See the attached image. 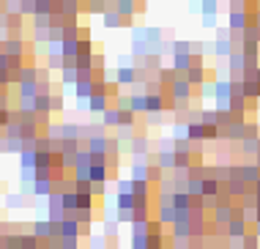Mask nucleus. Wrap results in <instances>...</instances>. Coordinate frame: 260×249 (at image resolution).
Here are the masks:
<instances>
[{
    "mask_svg": "<svg viewBox=\"0 0 260 249\" xmlns=\"http://www.w3.org/2000/svg\"><path fill=\"white\" fill-rule=\"evenodd\" d=\"M33 236H36L41 244H47V241L55 236V225H52V219H36V222H33Z\"/></svg>",
    "mask_w": 260,
    "mask_h": 249,
    "instance_id": "1",
    "label": "nucleus"
},
{
    "mask_svg": "<svg viewBox=\"0 0 260 249\" xmlns=\"http://www.w3.org/2000/svg\"><path fill=\"white\" fill-rule=\"evenodd\" d=\"M167 96H173V99H178V102H189V96H192V82L186 80H175L173 82V88H167Z\"/></svg>",
    "mask_w": 260,
    "mask_h": 249,
    "instance_id": "2",
    "label": "nucleus"
},
{
    "mask_svg": "<svg viewBox=\"0 0 260 249\" xmlns=\"http://www.w3.org/2000/svg\"><path fill=\"white\" fill-rule=\"evenodd\" d=\"M228 236L230 241H241L244 236H247V219L244 216H233L228 222Z\"/></svg>",
    "mask_w": 260,
    "mask_h": 249,
    "instance_id": "3",
    "label": "nucleus"
},
{
    "mask_svg": "<svg viewBox=\"0 0 260 249\" xmlns=\"http://www.w3.org/2000/svg\"><path fill=\"white\" fill-rule=\"evenodd\" d=\"M93 94H96V82H93V80H77V82H74V96H77V102H88Z\"/></svg>",
    "mask_w": 260,
    "mask_h": 249,
    "instance_id": "4",
    "label": "nucleus"
},
{
    "mask_svg": "<svg viewBox=\"0 0 260 249\" xmlns=\"http://www.w3.org/2000/svg\"><path fill=\"white\" fill-rule=\"evenodd\" d=\"M3 52L9 55V58H22L25 55V44L19 36H9V39L3 41Z\"/></svg>",
    "mask_w": 260,
    "mask_h": 249,
    "instance_id": "5",
    "label": "nucleus"
},
{
    "mask_svg": "<svg viewBox=\"0 0 260 249\" xmlns=\"http://www.w3.org/2000/svg\"><path fill=\"white\" fill-rule=\"evenodd\" d=\"M110 107V96L104 90H96L93 96L88 99V112H104Z\"/></svg>",
    "mask_w": 260,
    "mask_h": 249,
    "instance_id": "6",
    "label": "nucleus"
},
{
    "mask_svg": "<svg viewBox=\"0 0 260 249\" xmlns=\"http://www.w3.org/2000/svg\"><path fill=\"white\" fill-rule=\"evenodd\" d=\"M137 205V197L132 195V192H118L115 195V208L118 211H135Z\"/></svg>",
    "mask_w": 260,
    "mask_h": 249,
    "instance_id": "7",
    "label": "nucleus"
},
{
    "mask_svg": "<svg viewBox=\"0 0 260 249\" xmlns=\"http://www.w3.org/2000/svg\"><path fill=\"white\" fill-rule=\"evenodd\" d=\"M55 192V181L52 178H39V181H33V195L36 197H50Z\"/></svg>",
    "mask_w": 260,
    "mask_h": 249,
    "instance_id": "8",
    "label": "nucleus"
},
{
    "mask_svg": "<svg viewBox=\"0 0 260 249\" xmlns=\"http://www.w3.org/2000/svg\"><path fill=\"white\" fill-rule=\"evenodd\" d=\"M107 178H110V167L107 165H99V162L90 165V183H107Z\"/></svg>",
    "mask_w": 260,
    "mask_h": 249,
    "instance_id": "9",
    "label": "nucleus"
},
{
    "mask_svg": "<svg viewBox=\"0 0 260 249\" xmlns=\"http://www.w3.org/2000/svg\"><path fill=\"white\" fill-rule=\"evenodd\" d=\"M102 19H104V27H121V25H129L126 19L118 14V9H107L102 14Z\"/></svg>",
    "mask_w": 260,
    "mask_h": 249,
    "instance_id": "10",
    "label": "nucleus"
},
{
    "mask_svg": "<svg viewBox=\"0 0 260 249\" xmlns=\"http://www.w3.org/2000/svg\"><path fill=\"white\" fill-rule=\"evenodd\" d=\"M186 140H206V126H203V120H192V123L186 126Z\"/></svg>",
    "mask_w": 260,
    "mask_h": 249,
    "instance_id": "11",
    "label": "nucleus"
},
{
    "mask_svg": "<svg viewBox=\"0 0 260 249\" xmlns=\"http://www.w3.org/2000/svg\"><path fill=\"white\" fill-rule=\"evenodd\" d=\"M189 66H192V52H175L173 55V69L175 71H189Z\"/></svg>",
    "mask_w": 260,
    "mask_h": 249,
    "instance_id": "12",
    "label": "nucleus"
},
{
    "mask_svg": "<svg viewBox=\"0 0 260 249\" xmlns=\"http://www.w3.org/2000/svg\"><path fill=\"white\" fill-rule=\"evenodd\" d=\"M129 110L132 112H148V94L129 96Z\"/></svg>",
    "mask_w": 260,
    "mask_h": 249,
    "instance_id": "13",
    "label": "nucleus"
},
{
    "mask_svg": "<svg viewBox=\"0 0 260 249\" xmlns=\"http://www.w3.org/2000/svg\"><path fill=\"white\" fill-rule=\"evenodd\" d=\"M19 165H22V170H36V148H25L19 153Z\"/></svg>",
    "mask_w": 260,
    "mask_h": 249,
    "instance_id": "14",
    "label": "nucleus"
},
{
    "mask_svg": "<svg viewBox=\"0 0 260 249\" xmlns=\"http://www.w3.org/2000/svg\"><path fill=\"white\" fill-rule=\"evenodd\" d=\"M102 123L104 126H118L121 123V110H118V107H107V110L102 112Z\"/></svg>",
    "mask_w": 260,
    "mask_h": 249,
    "instance_id": "15",
    "label": "nucleus"
},
{
    "mask_svg": "<svg viewBox=\"0 0 260 249\" xmlns=\"http://www.w3.org/2000/svg\"><path fill=\"white\" fill-rule=\"evenodd\" d=\"M230 69H233V71H241V74H244V71L249 69L247 55H244V52H233V55H230Z\"/></svg>",
    "mask_w": 260,
    "mask_h": 249,
    "instance_id": "16",
    "label": "nucleus"
},
{
    "mask_svg": "<svg viewBox=\"0 0 260 249\" xmlns=\"http://www.w3.org/2000/svg\"><path fill=\"white\" fill-rule=\"evenodd\" d=\"M135 80H137V71L132 66H121V69H118V85H132Z\"/></svg>",
    "mask_w": 260,
    "mask_h": 249,
    "instance_id": "17",
    "label": "nucleus"
},
{
    "mask_svg": "<svg viewBox=\"0 0 260 249\" xmlns=\"http://www.w3.org/2000/svg\"><path fill=\"white\" fill-rule=\"evenodd\" d=\"M236 49H233V41L230 39H219V41H214V55H233Z\"/></svg>",
    "mask_w": 260,
    "mask_h": 249,
    "instance_id": "18",
    "label": "nucleus"
},
{
    "mask_svg": "<svg viewBox=\"0 0 260 249\" xmlns=\"http://www.w3.org/2000/svg\"><path fill=\"white\" fill-rule=\"evenodd\" d=\"M77 80H80V71H77L74 66H63L60 69V82L63 85H74Z\"/></svg>",
    "mask_w": 260,
    "mask_h": 249,
    "instance_id": "19",
    "label": "nucleus"
},
{
    "mask_svg": "<svg viewBox=\"0 0 260 249\" xmlns=\"http://www.w3.org/2000/svg\"><path fill=\"white\" fill-rule=\"evenodd\" d=\"M186 192H189L192 197H203V178L189 175V181H186Z\"/></svg>",
    "mask_w": 260,
    "mask_h": 249,
    "instance_id": "20",
    "label": "nucleus"
},
{
    "mask_svg": "<svg viewBox=\"0 0 260 249\" xmlns=\"http://www.w3.org/2000/svg\"><path fill=\"white\" fill-rule=\"evenodd\" d=\"M241 178L247 183H257L260 181V165H249V167H241Z\"/></svg>",
    "mask_w": 260,
    "mask_h": 249,
    "instance_id": "21",
    "label": "nucleus"
},
{
    "mask_svg": "<svg viewBox=\"0 0 260 249\" xmlns=\"http://www.w3.org/2000/svg\"><path fill=\"white\" fill-rule=\"evenodd\" d=\"M60 249H80V236H58Z\"/></svg>",
    "mask_w": 260,
    "mask_h": 249,
    "instance_id": "22",
    "label": "nucleus"
},
{
    "mask_svg": "<svg viewBox=\"0 0 260 249\" xmlns=\"http://www.w3.org/2000/svg\"><path fill=\"white\" fill-rule=\"evenodd\" d=\"M118 236V219H104V238Z\"/></svg>",
    "mask_w": 260,
    "mask_h": 249,
    "instance_id": "23",
    "label": "nucleus"
},
{
    "mask_svg": "<svg viewBox=\"0 0 260 249\" xmlns=\"http://www.w3.org/2000/svg\"><path fill=\"white\" fill-rule=\"evenodd\" d=\"M41 244V241L33 236V233H27V236H22V249H36Z\"/></svg>",
    "mask_w": 260,
    "mask_h": 249,
    "instance_id": "24",
    "label": "nucleus"
},
{
    "mask_svg": "<svg viewBox=\"0 0 260 249\" xmlns=\"http://www.w3.org/2000/svg\"><path fill=\"white\" fill-rule=\"evenodd\" d=\"M132 151H135V153H145V151H148V142H145V137H137L135 142H132Z\"/></svg>",
    "mask_w": 260,
    "mask_h": 249,
    "instance_id": "25",
    "label": "nucleus"
},
{
    "mask_svg": "<svg viewBox=\"0 0 260 249\" xmlns=\"http://www.w3.org/2000/svg\"><path fill=\"white\" fill-rule=\"evenodd\" d=\"M6 203H9V208H22V195H9V200H6Z\"/></svg>",
    "mask_w": 260,
    "mask_h": 249,
    "instance_id": "26",
    "label": "nucleus"
},
{
    "mask_svg": "<svg viewBox=\"0 0 260 249\" xmlns=\"http://www.w3.org/2000/svg\"><path fill=\"white\" fill-rule=\"evenodd\" d=\"M11 69V58L3 52V47H0V71H9Z\"/></svg>",
    "mask_w": 260,
    "mask_h": 249,
    "instance_id": "27",
    "label": "nucleus"
},
{
    "mask_svg": "<svg viewBox=\"0 0 260 249\" xmlns=\"http://www.w3.org/2000/svg\"><path fill=\"white\" fill-rule=\"evenodd\" d=\"M173 49H175V52H192V47H189L186 41H175ZM175 52H173V55H175Z\"/></svg>",
    "mask_w": 260,
    "mask_h": 249,
    "instance_id": "28",
    "label": "nucleus"
},
{
    "mask_svg": "<svg viewBox=\"0 0 260 249\" xmlns=\"http://www.w3.org/2000/svg\"><path fill=\"white\" fill-rule=\"evenodd\" d=\"M107 192V183H93V197H102Z\"/></svg>",
    "mask_w": 260,
    "mask_h": 249,
    "instance_id": "29",
    "label": "nucleus"
},
{
    "mask_svg": "<svg viewBox=\"0 0 260 249\" xmlns=\"http://www.w3.org/2000/svg\"><path fill=\"white\" fill-rule=\"evenodd\" d=\"M55 110H63V99L60 96H52V112Z\"/></svg>",
    "mask_w": 260,
    "mask_h": 249,
    "instance_id": "30",
    "label": "nucleus"
},
{
    "mask_svg": "<svg viewBox=\"0 0 260 249\" xmlns=\"http://www.w3.org/2000/svg\"><path fill=\"white\" fill-rule=\"evenodd\" d=\"M90 249H107V246H102V244H99V241H96V244H93V246H90Z\"/></svg>",
    "mask_w": 260,
    "mask_h": 249,
    "instance_id": "31",
    "label": "nucleus"
},
{
    "mask_svg": "<svg viewBox=\"0 0 260 249\" xmlns=\"http://www.w3.org/2000/svg\"><path fill=\"white\" fill-rule=\"evenodd\" d=\"M36 249H50V246H47V244H39V246H36Z\"/></svg>",
    "mask_w": 260,
    "mask_h": 249,
    "instance_id": "32",
    "label": "nucleus"
},
{
    "mask_svg": "<svg viewBox=\"0 0 260 249\" xmlns=\"http://www.w3.org/2000/svg\"><path fill=\"white\" fill-rule=\"evenodd\" d=\"M80 3H85V6H88V3H90V0H80Z\"/></svg>",
    "mask_w": 260,
    "mask_h": 249,
    "instance_id": "33",
    "label": "nucleus"
},
{
    "mask_svg": "<svg viewBox=\"0 0 260 249\" xmlns=\"http://www.w3.org/2000/svg\"><path fill=\"white\" fill-rule=\"evenodd\" d=\"M0 47H3V44H0Z\"/></svg>",
    "mask_w": 260,
    "mask_h": 249,
    "instance_id": "34",
    "label": "nucleus"
},
{
    "mask_svg": "<svg viewBox=\"0 0 260 249\" xmlns=\"http://www.w3.org/2000/svg\"><path fill=\"white\" fill-rule=\"evenodd\" d=\"M257 3H260V0H257Z\"/></svg>",
    "mask_w": 260,
    "mask_h": 249,
    "instance_id": "35",
    "label": "nucleus"
}]
</instances>
